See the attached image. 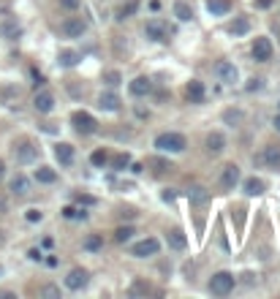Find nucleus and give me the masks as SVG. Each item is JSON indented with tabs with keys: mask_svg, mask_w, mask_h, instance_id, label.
<instances>
[{
	"mask_svg": "<svg viewBox=\"0 0 280 299\" xmlns=\"http://www.w3.org/2000/svg\"><path fill=\"white\" fill-rule=\"evenodd\" d=\"M185 147H188V141L182 133H158L155 136V150L158 153H172V155H177V153H185Z\"/></svg>",
	"mask_w": 280,
	"mask_h": 299,
	"instance_id": "f257e3e1",
	"label": "nucleus"
},
{
	"mask_svg": "<svg viewBox=\"0 0 280 299\" xmlns=\"http://www.w3.org/2000/svg\"><path fill=\"white\" fill-rule=\"evenodd\" d=\"M234 275L231 272H218V275H212V280H210V294L215 296H229L231 291H234Z\"/></svg>",
	"mask_w": 280,
	"mask_h": 299,
	"instance_id": "f03ea898",
	"label": "nucleus"
},
{
	"mask_svg": "<svg viewBox=\"0 0 280 299\" xmlns=\"http://www.w3.org/2000/svg\"><path fill=\"white\" fill-rule=\"evenodd\" d=\"M71 123H74L76 133H82V136H90V133L98 131V123H95V117L87 114V112H74V114H71Z\"/></svg>",
	"mask_w": 280,
	"mask_h": 299,
	"instance_id": "7ed1b4c3",
	"label": "nucleus"
},
{
	"mask_svg": "<svg viewBox=\"0 0 280 299\" xmlns=\"http://www.w3.org/2000/svg\"><path fill=\"white\" fill-rule=\"evenodd\" d=\"M85 33H87V22L82 17H68L60 25V36L63 38H82Z\"/></svg>",
	"mask_w": 280,
	"mask_h": 299,
	"instance_id": "20e7f679",
	"label": "nucleus"
},
{
	"mask_svg": "<svg viewBox=\"0 0 280 299\" xmlns=\"http://www.w3.org/2000/svg\"><path fill=\"white\" fill-rule=\"evenodd\" d=\"M158 250H161V242H158L155 237H147V240L136 242V245L131 248V256L133 258H150V256H158Z\"/></svg>",
	"mask_w": 280,
	"mask_h": 299,
	"instance_id": "39448f33",
	"label": "nucleus"
},
{
	"mask_svg": "<svg viewBox=\"0 0 280 299\" xmlns=\"http://www.w3.org/2000/svg\"><path fill=\"white\" fill-rule=\"evenodd\" d=\"M145 36L153 41H169V25L163 19H150L145 25Z\"/></svg>",
	"mask_w": 280,
	"mask_h": 299,
	"instance_id": "423d86ee",
	"label": "nucleus"
},
{
	"mask_svg": "<svg viewBox=\"0 0 280 299\" xmlns=\"http://www.w3.org/2000/svg\"><path fill=\"white\" fill-rule=\"evenodd\" d=\"M87 283H90V275H87V270H82V266H76V270H71L66 275V288L68 291H82Z\"/></svg>",
	"mask_w": 280,
	"mask_h": 299,
	"instance_id": "0eeeda50",
	"label": "nucleus"
},
{
	"mask_svg": "<svg viewBox=\"0 0 280 299\" xmlns=\"http://www.w3.org/2000/svg\"><path fill=\"white\" fill-rule=\"evenodd\" d=\"M215 74H218V79H220L223 84H234V82L239 79L237 66H234V63H229V60H220L218 66H215Z\"/></svg>",
	"mask_w": 280,
	"mask_h": 299,
	"instance_id": "6e6552de",
	"label": "nucleus"
},
{
	"mask_svg": "<svg viewBox=\"0 0 280 299\" xmlns=\"http://www.w3.org/2000/svg\"><path fill=\"white\" fill-rule=\"evenodd\" d=\"M14 155H17L19 163H33L38 158V147L33 141H19V144L14 147Z\"/></svg>",
	"mask_w": 280,
	"mask_h": 299,
	"instance_id": "1a4fd4ad",
	"label": "nucleus"
},
{
	"mask_svg": "<svg viewBox=\"0 0 280 299\" xmlns=\"http://www.w3.org/2000/svg\"><path fill=\"white\" fill-rule=\"evenodd\" d=\"M253 60L256 63L272 60V41H269V38H256V41H253Z\"/></svg>",
	"mask_w": 280,
	"mask_h": 299,
	"instance_id": "9d476101",
	"label": "nucleus"
},
{
	"mask_svg": "<svg viewBox=\"0 0 280 299\" xmlns=\"http://www.w3.org/2000/svg\"><path fill=\"white\" fill-rule=\"evenodd\" d=\"M33 106H36V112L38 114H49L52 109H54V96L49 90H41V93H36V98H33Z\"/></svg>",
	"mask_w": 280,
	"mask_h": 299,
	"instance_id": "9b49d317",
	"label": "nucleus"
},
{
	"mask_svg": "<svg viewBox=\"0 0 280 299\" xmlns=\"http://www.w3.org/2000/svg\"><path fill=\"white\" fill-rule=\"evenodd\" d=\"M237 183H239V166H237V163H229V166H223L220 185L226 188V191H234Z\"/></svg>",
	"mask_w": 280,
	"mask_h": 299,
	"instance_id": "f8f14e48",
	"label": "nucleus"
},
{
	"mask_svg": "<svg viewBox=\"0 0 280 299\" xmlns=\"http://www.w3.org/2000/svg\"><path fill=\"white\" fill-rule=\"evenodd\" d=\"M204 147H207V153H210V155H220L223 150H226V136H223V133H218V131L207 133Z\"/></svg>",
	"mask_w": 280,
	"mask_h": 299,
	"instance_id": "ddd939ff",
	"label": "nucleus"
},
{
	"mask_svg": "<svg viewBox=\"0 0 280 299\" xmlns=\"http://www.w3.org/2000/svg\"><path fill=\"white\" fill-rule=\"evenodd\" d=\"M185 96L190 104H204V98H207V90H204V82H199V79H190L188 82V87H185Z\"/></svg>",
	"mask_w": 280,
	"mask_h": 299,
	"instance_id": "4468645a",
	"label": "nucleus"
},
{
	"mask_svg": "<svg viewBox=\"0 0 280 299\" xmlns=\"http://www.w3.org/2000/svg\"><path fill=\"white\" fill-rule=\"evenodd\" d=\"M54 158L60 161V166H71V163H74V147H71L68 141L54 144Z\"/></svg>",
	"mask_w": 280,
	"mask_h": 299,
	"instance_id": "2eb2a0df",
	"label": "nucleus"
},
{
	"mask_svg": "<svg viewBox=\"0 0 280 299\" xmlns=\"http://www.w3.org/2000/svg\"><path fill=\"white\" fill-rule=\"evenodd\" d=\"M128 90H131V96H136V98L150 96V90H153V82H150L147 76H136V79L128 84Z\"/></svg>",
	"mask_w": 280,
	"mask_h": 299,
	"instance_id": "dca6fc26",
	"label": "nucleus"
},
{
	"mask_svg": "<svg viewBox=\"0 0 280 299\" xmlns=\"http://www.w3.org/2000/svg\"><path fill=\"white\" fill-rule=\"evenodd\" d=\"M166 245H169L172 250H185L188 248V237L180 229H172L169 234H166Z\"/></svg>",
	"mask_w": 280,
	"mask_h": 299,
	"instance_id": "f3484780",
	"label": "nucleus"
},
{
	"mask_svg": "<svg viewBox=\"0 0 280 299\" xmlns=\"http://www.w3.org/2000/svg\"><path fill=\"white\" fill-rule=\"evenodd\" d=\"M9 191L14 193V196H27L30 193V180L25 177V174H17L9 183Z\"/></svg>",
	"mask_w": 280,
	"mask_h": 299,
	"instance_id": "a211bd4d",
	"label": "nucleus"
},
{
	"mask_svg": "<svg viewBox=\"0 0 280 299\" xmlns=\"http://www.w3.org/2000/svg\"><path fill=\"white\" fill-rule=\"evenodd\" d=\"M98 106L103 109V112H117V109H120V96H117V93H101V96H98Z\"/></svg>",
	"mask_w": 280,
	"mask_h": 299,
	"instance_id": "6ab92c4d",
	"label": "nucleus"
},
{
	"mask_svg": "<svg viewBox=\"0 0 280 299\" xmlns=\"http://www.w3.org/2000/svg\"><path fill=\"white\" fill-rule=\"evenodd\" d=\"M207 11L212 17H226L231 11V0H207Z\"/></svg>",
	"mask_w": 280,
	"mask_h": 299,
	"instance_id": "aec40b11",
	"label": "nucleus"
},
{
	"mask_svg": "<svg viewBox=\"0 0 280 299\" xmlns=\"http://www.w3.org/2000/svg\"><path fill=\"white\" fill-rule=\"evenodd\" d=\"M147 166L155 171V174H166V171H172L174 169V163L172 161H166L161 158V155H153V158H147Z\"/></svg>",
	"mask_w": 280,
	"mask_h": 299,
	"instance_id": "412c9836",
	"label": "nucleus"
},
{
	"mask_svg": "<svg viewBox=\"0 0 280 299\" xmlns=\"http://www.w3.org/2000/svg\"><path fill=\"white\" fill-rule=\"evenodd\" d=\"M229 33L234 36V38H239V36H247V33H250V19H247V17H237L234 22H231Z\"/></svg>",
	"mask_w": 280,
	"mask_h": 299,
	"instance_id": "4be33fe9",
	"label": "nucleus"
},
{
	"mask_svg": "<svg viewBox=\"0 0 280 299\" xmlns=\"http://www.w3.org/2000/svg\"><path fill=\"white\" fill-rule=\"evenodd\" d=\"M0 33H3V38H9V41H17V38L22 36V27L14 19H6L3 25H0Z\"/></svg>",
	"mask_w": 280,
	"mask_h": 299,
	"instance_id": "5701e85b",
	"label": "nucleus"
},
{
	"mask_svg": "<svg viewBox=\"0 0 280 299\" xmlns=\"http://www.w3.org/2000/svg\"><path fill=\"white\" fill-rule=\"evenodd\" d=\"M79 60H82V54L74 52V49H63V52L58 54V63H60L63 68H74Z\"/></svg>",
	"mask_w": 280,
	"mask_h": 299,
	"instance_id": "b1692460",
	"label": "nucleus"
},
{
	"mask_svg": "<svg viewBox=\"0 0 280 299\" xmlns=\"http://www.w3.org/2000/svg\"><path fill=\"white\" fill-rule=\"evenodd\" d=\"M131 296H150L153 294V286H150L147 280H142V278H136L133 283H131V291H128Z\"/></svg>",
	"mask_w": 280,
	"mask_h": 299,
	"instance_id": "393cba45",
	"label": "nucleus"
},
{
	"mask_svg": "<svg viewBox=\"0 0 280 299\" xmlns=\"http://www.w3.org/2000/svg\"><path fill=\"white\" fill-rule=\"evenodd\" d=\"M264 161H267V166L280 169V144H269L264 150Z\"/></svg>",
	"mask_w": 280,
	"mask_h": 299,
	"instance_id": "a878e982",
	"label": "nucleus"
},
{
	"mask_svg": "<svg viewBox=\"0 0 280 299\" xmlns=\"http://www.w3.org/2000/svg\"><path fill=\"white\" fill-rule=\"evenodd\" d=\"M174 17H177L180 22H190L193 19V9H190L185 0H177V3H174Z\"/></svg>",
	"mask_w": 280,
	"mask_h": 299,
	"instance_id": "bb28decb",
	"label": "nucleus"
},
{
	"mask_svg": "<svg viewBox=\"0 0 280 299\" xmlns=\"http://www.w3.org/2000/svg\"><path fill=\"white\" fill-rule=\"evenodd\" d=\"M245 196H261L264 193V180H259V177H250V180H245Z\"/></svg>",
	"mask_w": 280,
	"mask_h": 299,
	"instance_id": "cd10ccee",
	"label": "nucleus"
},
{
	"mask_svg": "<svg viewBox=\"0 0 280 299\" xmlns=\"http://www.w3.org/2000/svg\"><path fill=\"white\" fill-rule=\"evenodd\" d=\"M36 180L44 183V185H52V183H58V171L49 169V166H38L36 169Z\"/></svg>",
	"mask_w": 280,
	"mask_h": 299,
	"instance_id": "c85d7f7f",
	"label": "nucleus"
},
{
	"mask_svg": "<svg viewBox=\"0 0 280 299\" xmlns=\"http://www.w3.org/2000/svg\"><path fill=\"white\" fill-rule=\"evenodd\" d=\"M188 199H190V204H207V201H210V193H207L204 191V188H190V191H188Z\"/></svg>",
	"mask_w": 280,
	"mask_h": 299,
	"instance_id": "c756f323",
	"label": "nucleus"
},
{
	"mask_svg": "<svg viewBox=\"0 0 280 299\" xmlns=\"http://www.w3.org/2000/svg\"><path fill=\"white\" fill-rule=\"evenodd\" d=\"M85 250H90V253H98V250L103 248V234H90V237L85 240Z\"/></svg>",
	"mask_w": 280,
	"mask_h": 299,
	"instance_id": "7c9ffc66",
	"label": "nucleus"
},
{
	"mask_svg": "<svg viewBox=\"0 0 280 299\" xmlns=\"http://www.w3.org/2000/svg\"><path fill=\"white\" fill-rule=\"evenodd\" d=\"M136 9H139V0H128L123 9L117 11V19H120V22H123V19H131L133 14H136Z\"/></svg>",
	"mask_w": 280,
	"mask_h": 299,
	"instance_id": "2f4dec72",
	"label": "nucleus"
},
{
	"mask_svg": "<svg viewBox=\"0 0 280 299\" xmlns=\"http://www.w3.org/2000/svg\"><path fill=\"white\" fill-rule=\"evenodd\" d=\"M223 120H226V123L231 125V128H237V125L245 120V114H242V112H237V109H229V112H223Z\"/></svg>",
	"mask_w": 280,
	"mask_h": 299,
	"instance_id": "473e14b6",
	"label": "nucleus"
},
{
	"mask_svg": "<svg viewBox=\"0 0 280 299\" xmlns=\"http://www.w3.org/2000/svg\"><path fill=\"white\" fill-rule=\"evenodd\" d=\"M90 163L93 166H98V169H103L109 163V155H106V150H95V153L90 155Z\"/></svg>",
	"mask_w": 280,
	"mask_h": 299,
	"instance_id": "72a5a7b5",
	"label": "nucleus"
},
{
	"mask_svg": "<svg viewBox=\"0 0 280 299\" xmlns=\"http://www.w3.org/2000/svg\"><path fill=\"white\" fill-rule=\"evenodd\" d=\"M111 166H115L117 171H123V169H128V166H131V155H128V153H120V155H117V158H115V161H111Z\"/></svg>",
	"mask_w": 280,
	"mask_h": 299,
	"instance_id": "f704fd0d",
	"label": "nucleus"
},
{
	"mask_svg": "<svg viewBox=\"0 0 280 299\" xmlns=\"http://www.w3.org/2000/svg\"><path fill=\"white\" fill-rule=\"evenodd\" d=\"M103 82H106L109 87H117V84L123 82V74H120V71H106V74H103Z\"/></svg>",
	"mask_w": 280,
	"mask_h": 299,
	"instance_id": "c9c22d12",
	"label": "nucleus"
},
{
	"mask_svg": "<svg viewBox=\"0 0 280 299\" xmlns=\"http://www.w3.org/2000/svg\"><path fill=\"white\" fill-rule=\"evenodd\" d=\"M133 234H136V231L131 229V226H120V229L115 231V240H117V242H128Z\"/></svg>",
	"mask_w": 280,
	"mask_h": 299,
	"instance_id": "e433bc0d",
	"label": "nucleus"
},
{
	"mask_svg": "<svg viewBox=\"0 0 280 299\" xmlns=\"http://www.w3.org/2000/svg\"><path fill=\"white\" fill-rule=\"evenodd\" d=\"M63 215H66V218H76V220H87V212L85 210H74V207H66V210H63Z\"/></svg>",
	"mask_w": 280,
	"mask_h": 299,
	"instance_id": "4c0bfd02",
	"label": "nucleus"
},
{
	"mask_svg": "<svg viewBox=\"0 0 280 299\" xmlns=\"http://www.w3.org/2000/svg\"><path fill=\"white\" fill-rule=\"evenodd\" d=\"M60 6H63L66 11H76L79 6H82V0H60Z\"/></svg>",
	"mask_w": 280,
	"mask_h": 299,
	"instance_id": "58836bf2",
	"label": "nucleus"
},
{
	"mask_svg": "<svg viewBox=\"0 0 280 299\" xmlns=\"http://www.w3.org/2000/svg\"><path fill=\"white\" fill-rule=\"evenodd\" d=\"M27 220H30V223H38V220H41L44 215H41V212H38V210H27V215H25Z\"/></svg>",
	"mask_w": 280,
	"mask_h": 299,
	"instance_id": "ea45409f",
	"label": "nucleus"
},
{
	"mask_svg": "<svg viewBox=\"0 0 280 299\" xmlns=\"http://www.w3.org/2000/svg\"><path fill=\"white\" fill-rule=\"evenodd\" d=\"M41 294H44V296H60V288H54V286H44Z\"/></svg>",
	"mask_w": 280,
	"mask_h": 299,
	"instance_id": "a19ab883",
	"label": "nucleus"
},
{
	"mask_svg": "<svg viewBox=\"0 0 280 299\" xmlns=\"http://www.w3.org/2000/svg\"><path fill=\"white\" fill-rule=\"evenodd\" d=\"M27 258H30V261H41V250H38V248L27 250Z\"/></svg>",
	"mask_w": 280,
	"mask_h": 299,
	"instance_id": "79ce46f5",
	"label": "nucleus"
},
{
	"mask_svg": "<svg viewBox=\"0 0 280 299\" xmlns=\"http://www.w3.org/2000/svg\"><path fill=\"white\" fill-rule=\"evenodd\" d=\"M272 3H275V0H256V6H259V9H272Z\"/></svg>",
	"mask_w": 280,
	"mask_h": 299,
	"instance_id": "37998d69",
	"label": "nucleus"
},
{
	"mask_svg": "<svg viewBox=\"0 0 280 299\" xmlns=\"http://www.w3.org/2000/svg\"><path fill=\"white\" fill-rule=\"evenodd\" d=\"M3 215H9V201L0 199V218H3Z\"/></svg>",
	"mask_w": 280,
	"mask_h": 299,
	"instance_id": "c03bdc74",
	"label": "nucleus"
},
{
	"mask_svg": "<svg viewBox=\"0 0 280 299\" xmlns=\"http://www.w3.org/2000/svg\"><path fill=\"white\" fill-rule=\"evenodd\" d=\"M76 201H79V204H95L93 196H76Z\"/></svg>",
	"mask_w": 280,
	"mask_h": 299,
	"instance_id": "a18cd8bd",
	"label": "nucleus"
},
{
	"mask_svg": "<svg viewBox=\"0 0 280 299\" xmlns=\"http://www.w3.org/2000/svg\"><path fill=\"white\" fill-rule=\"evenodd\" d=\"M174 196H177V193H174V191H169V188H166V191H163V201H174Z\"/></svg>",
	"mask_w": 280,
	"mask_h": 299,
	"instance_id": "49530a36",
	"label": "nucleus"
},
{
	"mask_svg": "<svg viewBox=\"0 0 280 299\" xmlns=\"http://www.w3.org/2000/svg\"><path fill=\"white\" fill-rule=\"evenodd\" d=\"M131 171H133V174H142V171H145V166H142V163H133Z\"/></svg>",
	"mask_w": 280,
	"mask_h": 299,
	"instance_id": "de8ad7c7",
	"label": "nucleus"
},
{
	"mask_svg": "<svg viewBox=\"0 0 280 299\" xmlns=\"http://www.w3.org/2000/svg\"><path fill=\"white\" fill-rule=\"evenodd\" d=\"M272 125H275V131H280V114H275V120H272Z\"/></svg>",
	"mask_w": 280,
	"mask_h": 299,
	"instance_id": "09e8293b",
	"label": "nucleus"
},
{
	"mask_svg": "<svg viewBox=\"0 0 280 299\" xmlns=\"http://www.w3.org/2000/svg\"><path fill=\"white\" fill-rule=\"evenodd\" d=\"M3 177H6V163L0 161V180H3Z\"/></svg>",
	"mask_w": 280,
	"mask_h": 299,
	"instance_id": "8fccbe9b",
	"label": "nucleus"
}]
</instances>
